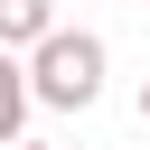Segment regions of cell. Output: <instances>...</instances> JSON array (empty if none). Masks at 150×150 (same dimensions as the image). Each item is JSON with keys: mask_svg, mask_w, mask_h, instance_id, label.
Instances as JSON below:
<instances>
[{"mask_svg": "<svg viewBox=\"0 0 150 150\" xmlns=\"http://www.w3.org/2000/svg\"><path fill=\"white\" fill-rule=\"evenodd\" d=\"M0 150H47V141H28V131H19V141H0Z\"/></svg>", "mask_w": 150, "mask_h": 150, "instance_id": "277c9868", "label": "cell"}, {"mask_svg": "<svg viewBox=\"0 0 150 150\" xmlns=\"http://www.w3.org/2000/svg\"><path fill=\"white\" fill-rule=\"evenodd\" d=\"M47 19H56L47 0H0V47H28V38L47 28Z\"/></svg>", "mask_w": 150, "mask_h": 150, "instance_id": "3957f363", "label": "cell"}, {"mask_svg": "<svg viewBox=\"0 0 150 150\" xmlns=\"http://www.w3.org/2000/svg\"><path fill=\"white\" fill-rule=\"evenodd\" d=\"M28 131V75H19V47H0V141Z\"/></svg>", "mask_w": 150, "mask_h": 150, "instance_id": "7a4b0ae2", "label": "cell"}, {"mask_svg": "<svg viewBox=\"0 0 150 150\" xmlns=\"http://www.w3.org/2000/svg\"><path fill=\"white\" fill-rule=\"evenodd\" d=\"M141 122H150V84H141Z\"/></svg>", "mask_w": 150, "mask_h": 150, "instance_id": "5b68a950", "label": "cell"}, {"mask_svg": "<svg viewBox=\"0 0 150 150\" xmlns=\"http://www.w3.org/2000/svg\"><path fill=\"white\" fill-rule=\"evenodd\" d=\"M19 75H28V103H47V112H84V103L103 94V38L47 19V28L28 38V66H19Z\"/></svg>", "mask_w": 150, "mask_h": 150, "instance_id": "6da1fadb", "label": "cell"}]
</instances>
